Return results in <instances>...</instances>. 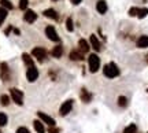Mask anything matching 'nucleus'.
Wrapping results in <instances>:
<instances>
[{"mask_svg":"<svg viewBox=\"0 0 148 133\" xmlns=\"http://www.w3.org/2000/svg\"><path fill=\"white\" fill-rule=\"evenodd\" d=\"M89 41H90V47L95 49L96 52H99L101 49V44L100 41L97 40V37H96V34H90V37H89Z\"/></svg>","mask_w":148,"mask_h":133,"instance_id":"obj_11","label":"nucleus"},{"mask_svg":"<svg viewBox=\"0 0 148 133\" xmlns=\"http://www.w3.org/2000/svg\"><path fill=\"white\" fill-rule=\"evenodd\" d=\"M27 4H29V0H19V8H21V10L26 11Z\"/></svg>","mask_w":148,"mask_h":133,"instance_id":"obj_29","label":"nucleus"},{"mask_svg":"<svg viewBox=\"0 0 148 133\" xmlns=\"http://www.w3.org/2000/svg\"><path fill=\"white\" fill-rule=\"evenodd\" d=\"M78 45H79V51H81L82 53L88 52V51H89V48H90L89 43H88L86 40H84V38H81V40L78 41Z\"/></svg>","mask_w":148,"mask_h":133,"instance_id":"obj_16","label":"nucleus"},{"mask_svg":"<svg viewBox=\"0 0 148 133\" xmlns=\"http://www.w3.org/2000/svg\"><path fill=\"white\" fill-rule=\"evenodd\" d=\"M44 14V16L45 18H51V19H53V21H56V19H59V15H58V12L53 10V8H47V10L42 12Z\"/></svg>","mask_w":148,"mask_h":133,"instance_id":"obj_14","label":"nucleus"},{"mask_svg":"<svg viewBox=\"0 0 148 133\" xmlns=\"http://www.w3.org/2000/svg\"><path fill=\"white\" fill-rule=\"evenodd\" d=\"M22 59H23L25 64H27V67L34 66V64H33V59H32V56H30L29 53H23V55H22Z\"/></svg>","mask_w":148,"mask_h":133,"instance_id":"obj_20","label":"nucleus"},{"mask_svg":"<svg viewBox=\"0 0 148 133\" xmlns=\"http://www.w3.org/2000/svg\"><path fill=\"white\" fill-rule=\"evenodd\" d=\"M0 7H3L5 10H12V3H11L10 0H0Z\"/></svg>","mask_w":148,"mask_h":133,"instance_id":"obj_21","label":"nucleus"},{"mask_svg":"<svg viewBox=\"0 0 148 133\" xmlns=\"http://www.w3.org/2000/svg\"><path fill=\"white\" fill-rule=\"evenodd\" d=\"M71 108H73V100L69 99V100H66L63 104L60 106V108H59V114H60L62 117H66V115L71 111Z\"/></svg>","mask_w":148,"mask_h":133,"instance_id":"obj_6","label":"nucleus"},{"mask_svg":"<svg viewBox=\"0 0 148 133\" xmlns=\"http://www.w3.org/2000/svg\"><path fill=\"white\" fill-rule=\"evenodd\" d=\"M138 48H147L148 47V36H140L137 40Z\"/></svg>","mask_w":148,"mask_h":133,"instance_id":"obj_18","label":"nucleus"},{"mask_svg":"<svg viewBox=\"0 0 148 133\" xmlns=\"http://www.w3.org/2000/svg\"><path fill=\"white\" fill-rule=\"evenodd\" d=\"M136 130H137V126L134 123H130L129 126H126L123 129V133H136Z\"/></svg>","mask_w":148,"mask_h":133,"instance_id":"obj_24","label":"nucleus"},{"mask_svg":"<svg viewBox=\"0 0 148 133\" xmlns=\"http://www.w3.org/2000/svg\"><path fill=\"white\" fill-rule=\"evenodd\" d=\"M88 63H89L90 73H96L97 70L100 69V58L96 53H90L89 58H88Z\"/></svg>","mask_w":148,"mask_h":133,"instance_id":"obj_2","label":"nucleus"},{"mask_svg":"<svg viewBox=\"0 0 148 133\" xmlns=\"http://www.w3.org/2000/svg\"><path fill=\"white\" fill-rule=\"evenodd\" d=\"M66 29H67V30H69V32H73L74 30V25H73V19H71V18H67V19H66Z\"/></svg>","mask_w":148,"mask_h":133,"instance_id":"obj_27","label":"nucleus"},{"mask_svg":"<svg viewBox=\"0 0 148 133\" xmlns=\"http://www.w3.org/2000/svg\"><path fill=\"white\" fill-rule=\"evenodd\" d=\"M53 1H58V0H53Z\"/></svg>","mask_w":148,"mask_h":133,"instance_id":"obj_36","label":"nucleus"},{"mask_svg":"<svg viewBox=\"0 0 148 133\" xmlns=\"http://www.w3.org/2000/svg\"><path fill=\"white\" fill-rule=\"evenodd\" d=\"M0 77H1V80L3 81H10V67H8V64L3 62V63L0 64Z\"/></svg>","mask_w":148,"mask_h":133,"instance_id":"obj_7","label":"nucleus"},{"mask_svg":"<svg viewBox=\"0 0 148 133\" xmlns=\"http://www.w3.org/2000/svg\"><path fill=\"white\" fill-rule=\"evenodd\" d=\"M26 78L29 82H34V81L38 78V70L34 67V66H30L27 67L26 70Z\"/></svg>","mask_w":148,"mask_h":133,"instance_id":"obj_8","label":"nucleus"},{"mask_svg":"<svg viewBox=\"0 0 148 133\" xmlns=\"http://www.w3.org/2000/svg\"><path fill=\"white\" fill-rule=\"evenodd\" d=\"M0 133H1V130H0Z\"/></svg>","mask_w":148,"mask_h":133,"instance_id":"obj_37","label":"nucleus"},{"mask_svg":"<svg viewBox=\"0 0 148 133\" xmlns=\"http://www.w3.org/2000/svg\"><path fill=\"white\" fill-rule=\"evenodd\" d=\"M103 73L106 77L108 78H115L116 75H119V69H118V66L115 63H107L104 67H103Z\"/></svg>","mask_w":148,"mask_h":133,"instance_id":"obj_1","label":"nucleus"},{"mask_svg":"<svg viewBox=\"0 0 148 133\" xmlns=\"http://www.w3.org/2000/svg\"><path fill=\"white\" fill-rule=\"evenodd\" d=\"M10 95H11V99L14 100V103H16L18 106H22L23 104V92L16 88H11L10 89Z\"/></svg>","mask_w":148,"mask_h":133,"instance_id":"obj_3","label":"nucleus"},{"mask_svg":"<svg viewBox=\"0 0 148 133\" xmlns=\"http://www.w3.org/2000/svg\"><path fill=\"white\" fill-rule=\"evenodd\" d=\"M33 126H34L37 133H45V128H44V123H42L41 121L36 119V121L33 122Z\"/></svg>","mask_w":148,"mask_h":133,"instance_id":"obj_19","label":"nucleus"},{"mask_svg":"<svg viewBox=\"0 0 148 133\" xmlns=\"http://www.w3.org/2000/svg\"><path fill=\"white\" fill-rule=\"evenodd\" d=\"M11 30H12V26H8L7 29H5V34H10Z\"/></svg>","mask_w":148,"mask_h":133,"instance_id":"obj_34","label":"nucleus"},{"mask_svg":"<svg viewBox=\"0 0 148 133\" xmlns=\"http://www.w3.org/2000/svg\"><path fill=\"white\" fill-rule=\"evenodd\" d=\"M32 55L38 60V62H42L44 59L47 58V49L42 48V47H36V48H33Z\"/></svg>","mask_w":148,"mask_h":133,"instance_id":"obj_4","label":"nucleus"},{"mask_svg":"<svg viewBox=\"0 0 148 133\" xmlns=\"http://www.w3.org/2000/svg\"><path fill=\"white\" fill-rule=\"evenodd\" d=\"M37 115H38V118H40V121H41L42 123H47V125H49V126H55V119H53L52 117H49V115H47L45 112L42 111H38L37 112Z\"/></svg>","mask_w":148,"mask_h":133,"instance_id":"obj_9","label":"nucleus"},{"mask_svg":"<svg viewBox=\"0 0 148 133\" xmlns=\"http://www.w3.org/2000/svg\"><path fill=\"white\" fill-rule=\"evenodd\" d=\"M147 92H148V89H147Z\"/></svg>","mask_w":148,"mask_h":133,"instance_id":"obj_38","label":"nucleus"},{"mask_svg":"<svg viewBox=\"0 0 148 133\" xmlns=\"http://www.w3.org/2000/svg\"><path fill=\"white\" fill-rule=\"evenodd\" d=\"M59 132H60V129L55 128V126H49V129H48V133H59Z\"/></svg>","mask_w":148,"mask_h":133,"instance_id":"obj_32","label":"nucleus"},{"mask_svg":"<svg viewBox=\"0 0 148 133\" xmlns=\"http://www.w3.org/2000/svg\"><path fill=\"white\" fill-rule=\"evenodd\" d=\"M148 14V8H138V12H137V16L140 18V19H143V18H145Z\"/></svg>","mask_w":148,"mask_h":133,"instance_id":"obj_28","label":"nucleus"},{"mask_svg":"<svg viewBox=\"0 0 148 133\" xmlns=\"http://www.w3.org/2000/svg\"><path fill=\"white\" fill-rule=\"evenodd\" d=\"M45 36H47L51 41H55V43H58L59 40H60V37L58 36V33H56V30H55V27L51 26V25L45 27Z\"/></svg>","mask_w":148,"mask_h":133,"instance_id":"obj_5","label":"nucleus"},{"mask_svg":"<svg viewBox=\"0 0 148 133\" xmlns=\"http://www.w3.org/2000/svg\"><path fill=\"white\" fill-rule=\"evenodd\" d=\"M8 122V118L5 115L4 112H0V126H5Z\"/></svg>","mask_w":148,"mask_h":133,"instance_id":"obj_25","label":"nucleus"},{"mask_svg":"<svg viewBox=\"0 0 148 133\" xmlns=\"http://www.w3.org/2000/svg\"><path fill=\"white\" fill-rule=\"evenodd\" d=\"M15 133H30V132H29V129H27V128H25V126H21V128L16 129Z\"/></svg>","mask_w":148,"mask_h":133,"instance_id":"obj_31","label":"nucleus"},{"mask_svg":"<svg viewBox=\"0 0 148 133\" xmlns=\"http://www.w3.org/2000/svg\"><path fill=\"white\" fill-rule=\"evenodd\" d=\"M118 106L119 107H126L127 106V99L125 96H119V97H118Z\"/></svg>","mask_w":148,"mask_h":133,"instance_id":"obj_26","label":"nucleus"},{"mask_svg":"<svg viewBox=\"0 0 148 133\" xmlns=\"http://www.w3.org/2000/svg\"><path fill=\"white\" fill-rule=\"evenodd\" d=\"M10 96L8 95H1L0 96V103H1V106H8L10 104Z\"/></svg>","mask_w":148,"mask_h":133,"instance_id":"obj_23","label":"nucleus"},{"mask_svg":"<svg viewBox=\"0 0 148 133\" xmlns=\"http://www.w3.org/2000/svg\"><path fill=\"white\" fill-rule=\"evenodd\" d=\"M7 15H8V10L0 7V26L3 25V22H4V19L7 18Z\"/></svg>","mask_w":148,"mask_h":133,"instance_id":"obj_22","label":"nucleus"},{"mask_svg":"<svg viewBox=\"0 0 148 133\" xmlns=\"http://www.w3.org/2000/svg\"><path fill=\"white\" fill-rule=\"evenodd\" d=\"M137 12H138L137 7H132V8L129 10V15L130 16H137Z\"/></svg>","mask_w":148,"mask_h":133,"instance_id":"obj_30","label":"nucleus"},{"mask_svg":"<svg viewBox=\"0 0 148 133\" xmlns=\"http://www.w3.org/2000/svg\"><path fill=\"white\" fill-rule=\"evenodd\" d=\"M79 97H81V100L84 101V103H90V100H92L93 95H92L88 89L82 88V89H81V93H79Z\"/></svg>","mask_w":148,"mask_h":133,"instance_id":"obj_12","label":"nucleus"},{"mask_svg":"<svg viewBox=\"0 0 148 133\" xmlns=\"http://www.w3.org/2000/svg\"><path fill=\"white\" fill-rule=\"evenodd\" d=\"M71 1V4H74V5H78L79 3H81V0H70Z\"/></svg>","mask_w":148,"mask_h":133,"instance_id":"obj_33","label":"nucleus"},{"mask_svg":"<svg viewBox=\"0 0 148 133\" xmlns=\"http://www.w3.org/2000/svg\"><path fill=\"white\" fill-rule=\"evenodd\" d=\"M96 10L99 14H106L107 11V3L104 0H99L97 3H96Z\"/></svg>","mask_w":148,"mask_h":133,"instance_id":"obj_15","label":"nucleus"},{"mask_svg":"<svg viewBox=\"0 0 148 133\" xmlns=\"http://www.w3.org/2000/svg\"><path fill=\"white\" fill-rule=\"evenodd\" d=\"M23 19H25L27 23H33V22L37 19V14L33 10H26L25 14H23Z\"/></svg>","mask_w":148,"mask_h":133,"instance_id":"obj_10","label":"nucleus"},{"mask_svg":"<svg viewBox=\"0 0 148 133\" xmlns=\"http://www.w3.org/2000/svg\"><path fill=\"white\" fill-rule=\"evenodd\" d=\"M69 56L71 60H82L84 59V53L81 52V51H78V49H71Z\"/></svg>","mask_w":148,"mask_h":133,"instance_id":"obj_13","label":"nucleus"},{"mask_svg":"<svg viewBox=\"0 0 148 133\" xmlns=\"http://www.w3.org/2000/svg\"><path fill=\"white\" fill-rule=\"evenodd\" d=\"M62 53H63V47L62 45H56V47H53L51 49V55H52L53 58H60Z\"/></svg>","mask_w":148,"mask_h":133,"instance_id":"obj_17","label":"nucleus"},{"mask_svg":"<svg viewBox=\"0 0 148 133\" xmlns=\"http://www.w3.org/2000/svg\"><path fill=\"white\" fill-rule=\"evenodd\" d=\"M145 62L148 63V55H145Z\"/></svg>","mask_w":148,"mask_h":133,"instance_id":"obj_35","label":"nucleus"}]
</instances>
